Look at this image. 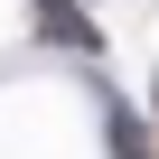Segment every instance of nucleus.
I'll use <instances>...</instances> for the list:
<instances>
[{"instance_id": "f257e3e1", "label": "nucleus", "mask_w": 159, "mask_h": 159, "mask_svg": "<svg viewBox=\"0 0 159 159\" xmlns=\"http://www.w3.org/2000/svg\"><path fill=\"white\" fill-rule=\"evenodd\" d=\"M47 28H56L66 47H94V28H84V19H75V10H66V0H47Z\"/></svg>"}]
</instances>
